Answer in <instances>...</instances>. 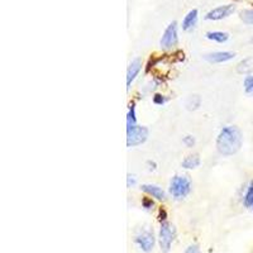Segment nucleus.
<instances>
[{
  "instance_id": "1",
  "label": "nucleus",
  "mask_w": 253,
  "mask_h": 253,
  "mask_svg": "<svg viewBox=\"0 0 253 253\" xmlns=\"http://www.w3.org/2000/svg\"><path fill=\"white\" fill-rule=\"evenodd\" d=\"M242 143H243V134L241 129L236 126H228L219 132L216 138V150L221 156L229 157L236 155L241 150Z\"/></svg>"
},
{
  "instance_id": "2",
  "label": "nucleus",
  "mask_w": 253,
  "mask_h": 253,
  "mask_svg": "<svg viewBox=\"0 0 253 253\" xmlns=\"http://www.w3.org/2000/svg\"><path fill=\"white\" fill-rule=\"evenodd\" d=\"M191 190V182L186 176H173L170 182V193L175 199L180 200L189 195Z\"/></svg>"
},
{
  "instance_id": "3",
  "label": "nucleus",
  "mask_w": 253,
  "mask_h": 253,
  "mask_svg": "<svg viewBox=\"0 0 253 253\" xmlns=\"http://www.w3.org/2000/svg\"><path fill=\"white\" fill-rule=\"evenodd\" d=\"M148 138V129L146 126H134L126 129V146L135 147L144 143Z\"/></svg>"
},
{
  "instance_id": "4",
  "label": "nucleus",
  "mask_w": 253,
  "mask_h": 253,
  "mask_svg": "<svg viewBox=\"0 0 253 253\" xmlns=\"http://www.w3.org/2000/svg\"><path fill=\"white\" fill-rule=\"evenodd\" d=\"M173 239H175V228L170 223L162 221L161 228H160V234H158V242H160V247L164 252L170 251Z\"/></svg>"
},
{
  "instance_id": "5",
  "label": "nucleus",
  "mask_w": 253,
  "mask_h": 253,
  "mask_svg": "<svg viewBox=\"0 0 253 253\" xmlns=\"http://www.w3.org/2000/svg\"><path fill=\"white\" fill-rule=\"evenodd\" d=\"M178 42V35H177V23L172 22L167 26V28L165 29L164 35H162L161 41V47L165 49H170L172 47H175Z\"/></svg>"
},
{
  "instance_id": "6",
  "label": "nucleus",
  "mask_w": 253,
  "mask_h": 253,
  "mask_svg": "<svg viewBox=\"0 0 253 253\" xmlns=\"http://www.w3.org/2000/svg\"><path fill=\"white\" fill-rule=\"evenodd\" d=\"M236 10L234 4H225V5H219L216 8H213L211 10L207 13L205 19L207 20H221L232 15Z\"/></svg>"
},
{
  "instance_id": "7",
  "label": "nucleus",
  "mask_w": 253,
  "mask_h": 253,
  "mask_svg": "<svg viewBox=\"0 0 253 253\" xmlns=\"http://www.w3.org/2000/svg\"><path fill=\"white\" fill-rule=\"evenodd\" d=\"M135 243L139 246L142 251L144 252H150L153 250V246H155V237H153L152 232L150 230H142L139 232L134 238Z\"/></svg>"
},
{
  "instance_id": "8",
  "label": "nucleus",
  "mask_w": 253,
  "mask_h": 253,
  "mask_svg": "<svg viewBox=\"0 0 253 253\" xmlns=\"http://www.w3.org/2000/svg\"><path fill=\"white\" fill-rule=\"evenodd\" d=\"M236 53L234 52H228V51H218V52H211L204 56L205 60L210 63H224L228 61L233 60Z\"/></svg>"
},
{
  "instance_id": "9",
  "label": "nucleus",
  "mask_w": 253,
  "mask_h": 253,
  "mask_svg": "<svg viewBox=\"0 0 253 253\" xmlns=\"http://www.w3.org/2000/svg\"><path fill=\"white\" fill-rule=\"evenodd\" d=\"M142 69V61L139 58H134L132 62L129 63L128 70H126V89L129 90L130 85L134 81V79L137 78V75L139 74Z\"/></svg>"
},
{
  "instance_id": "10",
  "label": "nucleus",
  "mask_w": 253,
  "mask_h": 253,
  "mask_svg": "<svg viewBox=\"0 0 253 253\" xmlns=\"http://www.w3.org/2000/svg\"><path fill=\"white\" fill-rule=\"evenodd\" d=\"M141 189L143 190L144 193H147L150 196H152V198L157 199V200H162V202H164L165 199H166V193L164 191V189L157 186V185L146 184V185H142Z\"/></svg>"
},
{
  "instance_id": "11",
  "label": "nucleus",
  "mask_w": 253,
  "mask_h": 253,
  "mask_svg": "<svg viewBox=\"0 0 253 253\" xmlns=\"http://www.w3.org/2000/svg\"><path fill=\"white\" fill-rule=\"evenodd\" d=\"M198 9H191V10L185 15L184 19H182V29L186 32L190 31V29H193L194 27L196 26V23H198Z\"/></svg>"
},
{
  "instance_id": "12",
  "label": "nucleus",
  "mask_w": 253,
  "mask_h": 253,
  "mask_svg": "<svg viewBox=\"0 0 253 253\" xmlns=\"http://www.w3.org/2000/svg\"><path fill=\"white\" fill-rule=\"evenodd\" d=\"M237 72L241 74V75H250L251 72H253V56L243 58L237 65Z\"/></svg>"
},
{
  "instance_id": "13",
  "label": "nucleus",
  "mask_w": 253,
  "mask_h": 253,
  "mask_svg": "<svg viewBox=\"0 0 253 253\" xmlns=\"http://www.w3.org/2000/svg\"><path fill=\"white\" fill-rule=\"evenodd\" d=\"M205 37L208 40L213 41V42H216V43H224V42H227L229 40V33L221 31H210L207 32Z\"/></svg>"
},
{
  "instance_id": "14",
  "label": "nucleus",
  "mask_w": 253,
  "mask_h": 253,
  "mask_svg": "<svg viewBox=\"0 0 253 253\" xmlns=\"http://www.w3.org/2000/svg\"><path fill=\"white\" fill-rule=\"evenodd\" d=\"M200 165V157L199 155L194 153V155H189L187 157H185V160L182 161V167L186 169V170H194Z\"/></svg>"
},
{
  "instance_id": "15",
  "label": "nucleus",
  "mask_w": 253,
  "mask_h": 253,
  "mask_svg": "<svg viewBox=\"0 0 253 253\" xmlns=\"http://www.w3.org/2000/svg\"><path fill=\"white\" fill-rule=\"evenodd\" d=\"M134 126H137V118H135V105L133 103L129 105L128 114H126V129Z\"/></svg>"
},
{
  "instance_id": "16",
  "label": "nucleus",
  "mask_w": 253,
  "mask_h": 253,
  "mask_svg": "<svg viewBox=\"0 0 253 253\" xmlns=\"http://www.w3.org/2000/svg\"><path fill=\"white\" fill-rule=\"evenodd\" d=\"M239 18L245 24L253 26V9H243V10H241Z\"/></svg>"
},
{
  "instance_id": "17",
  "label": "nucleus",
  "mask_w": 253,
  "mask_h": 253,
  "mask_svg": "<svg viewBox=\"0 0 253 253\" xmlns=\"http://www.w3.org/2000/svg\"><path fill=\"white\" fill-rule=\"evenodd\" d=\"M200 104H202V99L199 95H191L189 96V99L186 100V108L189 110H195L200 107Z\"/></svg>"
},
{
  "instance_id": "18",
  "label": "nucleus",
  "mask_w": 253,
  "mask_h": 253,
  "mask_svg": "<svg viewBox=\"0 0 253 253\" xmlns=\"http://www.w3.org/2000/svg\"><path fill=\"white\" fill-rule=\"evenodd\" d=\"M245 205L247 208H251L253 205V180L251 181L250 186L247 189V193L245 195Z\"/></svg>"
},
{
  "instance_id": "19",
  "label": "nucleus",
  "mask_w": 253,
  "mask_h": 253,
  "mask_svg": "<svg viewBox=\"0 0 253 253\" xmlns=\"http://www.w3.org/2000/svg\"><path fill=\"white\" fill-rule=\"evenodd\" d=\"M245 91L246 94L253 95V76L250 75L245 79Z\"/></svg>"
},
{
  "instance_id": "20",
  "label": "nucleus",
  "mask_w": 253,
  "mask_h": 253,
  "mask_svg": "<svg viewBox=\"0 0 253 253\" xmlns=\"http://www.w3.org/2000/svg\"><path fill=\"white\" fill-rule=\"evenodd\" d=\"M142 205H143L144 209L150 210V209H152L153 205H155V203H153V200L151 198H143L142 199Z\"/></svg>"
},
{
  "instance_id": "21",
  "label": "nucleus",
  "mask_w": 253,
  "mask_h": 253,
  "mask_svg": "<svg viewBox=\"0 0 253 253\" xmlns=\"http://www.w3.org/2000/svg\"><path fill=\"white\" fill-rule=\"evenodd\" d=\"M166 100L167 99L160 94H156L155 96H153V103L157 104V105H164V104L166 103Z\"/></svg>"
},
{
  "instance_id": "22",
  "label": "nucleus",
  "mask_w": 253,
  "mask_h": 253,
  "mask_svg": "<svg viewBox=\"0 0 253 253\" xmlns=\"http://www.w3.org/2000/svg\"><path fill=\"white\" fill-rule=\"evenodd\" d=\"M182 142H184V144L186 147H194V144H195V138H194L193 135H186V137H184Z\"/></svg>"
},
{
  "instance_id": "23",
  "label": "nucleus",
  "mask_w": 253,
  "mask_h": 253,
  "mask_svg": "<svg viewBox=\"0 0 253 253\" xmlns=\"http://www.w3.org/2000/svg\"><path fill=\"white\" fill-rule=\"evenodd\" d=\"M185 253H202V251H200L199 246L193 245V246H190V247H187V250L185 251Z\"/></svg>"
},
{
  "instance_id": "24",
  "label": "nucleus",
  "mask_w": 253,
  "mask_h": 253,
  "mask_svg": "<svg viewBox=\"0 0 253 253\" xmlns=\"http://www.w3.org/2000/svg\"><path fill=\"white\" fill-rule=\"evenodd\" d=\"M134 185H135V177L133 175H128V177H126V186L133 187Z\"/></svg>"
},
{
  "instance_id": "25",
  "label": "nucleus",
  "mask_w": 253,
  "mask_h": 253,
  "mask_svg": "<svg viewBox=\"0 0 253 253\" xmlns=\"http://www.w3.org/2000/svg\"><path fill=\"white\" fill-rule=\"evenodd\" d=\"M158 219H160V221H161V223L162 221L166 220V211H165L164 209H160V218Z\"/></svg>"
},
{
  "instance_id": "26",
  "label": "nucleus",
  "mask_w": 253,
  "mask_h": 253,
  "mask_svg": "<svg viewBox=\"0 0 253 253\" xmlns=\"http://www.w3.org/2000/svg\"><path fill=\"white\" fill-rule=\"evenodd\" d=\"M252 208H253V205H252Z\"/></svg>"
}]
</instances>
